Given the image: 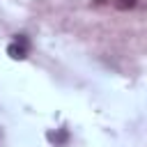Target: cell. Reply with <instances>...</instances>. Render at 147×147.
Returning a JSON list of instances; mask_svg holds the SVG:
<instances>
[{
    "instance_id": "cell-1",
    "label": "cell",
    "mask_w": 147,
    "mask_h": 147,
    "mask_svg": "<svg viewBox=\"0 0 147 147\" xmlns=\"http://www.w3.org/2000/svg\"><path fill=\"white\" fill-rule=\"evenodd\" d=\"M7 53H9L11 60H25L28 57V41H25V37L21 34L16 41H11L7 46Z\"/></svg>"
},
{
    "instance_id": "cell-2",
    "label": "cell",
    "mask_w": 147,
    "mask_h": 147,
    "mask_svg": "<svg viewBox=\"0 0 147 147\" xmlns=\"http://www.w3.org/2000/svg\"><path fill=\"white\" fill-rule=\"evenodd\" d=\"M115 5H117V9L126 11V9H133L138 5V0H115Z\"/></svg>"
},
{
    "instance_id": "cell-3",
    "label": "cell",
    "mask_w": 147,
    "mask_h": 147,
    "mask_svg": "<svg viewBox=\"0 0 147 147\" xmlns=\"http://www.w3.org/2000/svg\"><path fill=\"white\" fill-rule=\"evenodd\" d=\"M96 2H101V5H103V2H108V0H96Z\"/></svg>"
}]
</instances>
